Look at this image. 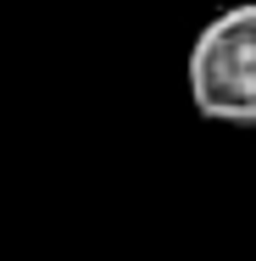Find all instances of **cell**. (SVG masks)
<instances>
[{
  "label": "cell",
  "instance_id": "cell-1",
  "mask_svg": "<svg viewBox=\"0 0 256 261\" xmlns=\"http://www.w3.org/2000/svg\"><path fill=\"white\" fill-rule=\"evenodd\" d=\"M184 84L201 117L228 128H256V0L217 11L195 34Z\"/></svg>",
  "mask_w": 256,
  "mask_h": 261
}]
</instances>
